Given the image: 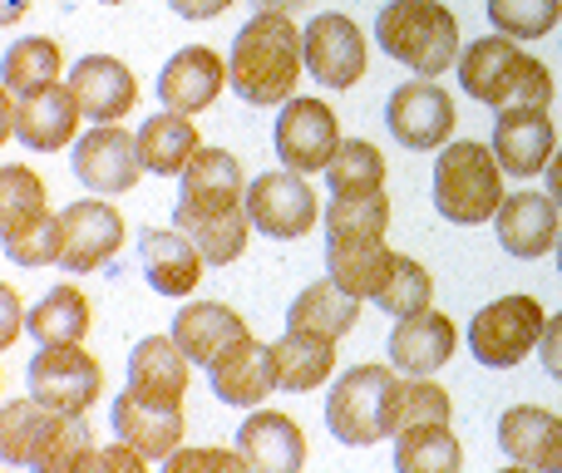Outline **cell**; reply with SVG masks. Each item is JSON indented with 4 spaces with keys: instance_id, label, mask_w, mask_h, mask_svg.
I'll use <instances>...</instances> for the list:
<instances>
[{
    "instance_id": "e0dca14e",
    "label": "cell",
    "mask_w": 562,
    "mask_h": 473,
    "mask_svg": "<svg viewBox=\"0 0 562 473\" xmlns=\"http://www.w3.org/2000/svg\"><path fill=\"white\" fill-rule=\"evenodd\" d=\"M207 375H213V395L223 399V405H243V409L262 405V399L281 385L272 346H262L252 330H247L237 346H227L223 356L207 365Z\"/></svg>"
},
{
    "instance_id": "f907efd6",
    "label": "cell",
    "mask_w": 562,
    "mask_h": 473,
    "mask_svg": "<svg viewBox=\"0 0 562 473\" xmlns=\"http://www.w3.org/2000/svg\"><path fill=\"white\" fill-rule=\"evenodd\" d=\"M5 340H15V296H10V291H5Z\"/></svg>"
},
{
    "instance_id": "74e56055",
    "label": "cell",
    "mask_w": 562,
    "mask_h": 473,
    "mask_svg": "<svg viewBox=\"0 0 562 473\" xmlns=\"http://www.w3.org/2000/svg\"><path fill=\"white\" fill-rule=\"evenodd\" d=\"M390 227V198L380 193H356V198H330L326 207V241H370L385 237Z\"/></svg>"
},
{
    "instance_id": "bcb514c9",
    "label": "cell",
    "mask_w": 562,
    "mask_h": 473,
    "mask_svg": "<svg viewBox=\"0 0 562 473\" xmlns=\"http://www.w3.org/2000/svg\"><path fill=\"white\" fill-rule=\"evenodd\" d=\"M538 356H543V370H548V375L562 380V311H558V316H548L543 340H538Z\"/></svg>"
},
{
    "instance_id": "44dd1931",
    "label": "cell",
    "mask_w": 562,
    "mask_h": 473,
    "mask_svg": "<svg viewBox=\"0 0 562 473\" xmlns=\"http://www.w3.org/2000/svg\"><path fill=\"white\" fill-rule=\"evenodd\" d=\"M69 89H75L85 119H94V124H114L138 104L134 69L114 55H85L69 69Z\"/></svg>"
},
{
    "instance_id": "5b68a950",
    "label": "cell",
    "mask_w": 562,
    "mask_h": 473,
    "mask_svg": "<svg viewBox=\"0 0 562 473\" xmlns=\"http://www.w3.org/2000/svg\"><path fill=\"white\" fill-rule=\"evenodd\" d=\"M504 168H498V154L488 144H474V138H459V144H445L435 158V207L445 223L459 227H479L488 217H498L504 207Z\"/></svg>"
},
{
    "instance_id": "db71d44e",
    "label": "cell",
    "mask_w": 562,
    "mask_h": 473,
    "mask_svg": "<svg viewBox=\"0 0 562 473\" xmlns=\"http://www.w3.org/2000/svg\"><path fill=\"white\" fill-rule=\"evenodd\" d=\"M104 5H124V0H104Z\"/></svg>"
},
{
    "instance_id": "e575fe53",
    "label": "cell",
    "mask_w": 562,
    "mask_h": 473,
    "mask_svg": "<svg viewBox=\"0 0 562 473\" xmlns=\"http://www.w3.org/2000/svg\"><path fill=\"white\" fill-rule=\"evenodd\" d=\"M464 449H459L449 425H419L395 435V469L400 473H459Z\"/></svg>"
},
{
    "instance_id": "3957f363",
    "label": "cell",
    "mask_w": 562,
    "mask_h": 473,
    "mask_svg": "<svg viewBox=\"0 0 562 473\" xmlns=\"http://www.w3.org/2000/svg\"><path fill=\"white\" fill-rule=\"evenodd\" d=\"M459 85L469 99L488 109H548L553 104V75L538 55H524L518 40L508 35H488L459 55Z\"/></svg>"
},
{
    "instance_id": "603a6c76",
    "label": "cell",
    "mask_w": 562,
    "mask_h": 473,
    "mask_svg": "<svg viewBox=\"0 0 562 473\" xmlns=\"http://www.w3.org/2000/svg\"><path fill=\"white\" fill-rule=\"evenodd\" d=\"M188 365L193 360L183 356V346L173 336H144L128 350V390H138L154 405H183Z\"/></svg>"
},
{
    "instance_id": "2e32d148",
    "label": "cell",
    "mask_w": 562,
    "mask_h": 473,
    "mask_svg": "<svg viewBox=\"0 0 562 473\" xmlns=\"http://www.w3.org/2000/svg\"><path fill=\"white\" fill-rule=\"evenodd\" d=\"M109 425H114L119 439L138 449L148 464H168L183 444V405H154L138 390H124L109 409Z\"/></svg>"
},
{
    "instance_id": "4316f807",
    "label": "cell",
    "mask_w": 562,
    "mask_h": 473,
    "mask_svg": "<svg viewBox=\"0 0 562 473\" xmlns=\"http://www.w3.org/2000/svg\"><path fill=\"white\" fill-rule=\"evenodd\" d=\"M243 336H247L243 316H237L233 306H217V301H198V306L173 316V340L183 346V356L193 360V365H213V360L223 356L227 346H237Z\"/></svg>"
},
{
    "instance_id": "f6af8a7d",
    "label": "cell",
    "mask_w": 562,
    "mask_h": 473,
    "mask_svg": "<svg viewBox=\"0 0 562 473\" xmlns=\"http://www.w3.org/2000/svg\"><path fill=\"white\" fill-rule=\"evenodd\" d=\"M148 459L138 454L128 439H119V444H109V449H89V459H85V469L79 473H89V469H99V473H144Z\"/></svg>"
},
{
    "instance_id": "cb8c5ba5",
    "label": "cell",
    "mask_w": 562,
    "mask_h": 473,
    "mask_svg": "<svg viewBox=\"0 0 562 473\" xmlns=\"http://www.w3.org/2000/svg\"><path fill=\"white\" fill-rule=\"evenodd\" d=\"M237 449L247 454V464L262 473H296L306 464V435L296 419H286L281 409H257L237 429Z\"/></svg>"
},
{
    "instance_id": "8992f818",
    "label": "cell",
    "mask_w": 562,
    "mask_h": 473,
    "mask_svg": "<svg viewBox=\"0 0 562 473\" xmlns=\"http://www.w3.org/2000/svg\"><path fill=\"white\" fill-rule=\"evenodd\" d=\"M395 405H400V375L395 365H356L330 385L326 395V425L340 444H380L395 435Z\"/></svg>"
},
{
    "instance_id": "484cf974",
    "label": "cell",
    "mask_w": 562,
    "mask_h": 473,
    "mask_svg": "<svg viewBox=\"0 0 562 473\" xmlns=\"http://www.w3.org/2000/svg\"><path fill=\"white\" fill-rule=\"evenodd\" d=\"M173 223H178V233L203 251L207 267H227V261H237L247 251V227H252V217H247V203L243 207H217V213L178 203Z\"/></svg>"
},
{
    "instance_id": "7a4b0ae2",
    "label": "cell",
    "mask_w": 562,
    "mask_h": 473,
    "mask_svg": "<svg viewBox=\"0 0 562 473\" xmlns=\"http://www.w3.org/2000/svg\"><path fill=\"white\" fill-rule=\"evenodd\" d=\"M89 425L85 415H65V409L30 399H10L0 409V454L15 469L40 473H79L89 459Z\"/></svg>"
},
{
    "instance_id": "816d5d0a",
    "label": "cell",
    "mask_w": 562,
    "mask_h": 473,
    "mask_svg": "<svg viewBox=\"0 0 562 473\" xmlns=\"http://www.w3.org/2000/svg\"><path fill=\"white\" fill-rule=\"evenodd\" d=\"M553 469H562V435H558V449H553Z\"/></svg>"
},
{
    "instance_id": "d4e9b609",
    "label": "cell",
    "mask_w": 562,
    "mask_h": 473,
    "mask_svg": "<svg viewBox=\"0 0 562 473\" xmlns=\"http://www.w3.org/2000/svg\"><path fill=\"white\" fill-rule=\"evenodd\" d=\"M138 261H144V277L158 296H188V291L203 281V251L183 233L144 227V233H138Z\"/></svg>"
},
{
    "instance_id": "d590c367",
    "label": "cell",
    "mask_w": 562,
    "mask_h": 473,
    "mask_svg": "<svg viewBox=\"0 0 562 473\" xmlns=\"http://www.w3.org/2000/svg\"><path fill=\"white\" fill-rule=\"evenodd\" d=\"M59 85V45L45 35H25L5 49V94L25 99Z\"/></svg>"
},
{
    "instance_id": "f546056e",
    "label": "cell",
    "mask_w": 562,
    "mask_h": 473,
    "mask_svg": "<svg viewBox=\"0 0 562 473\" xmlns=\"http://www.w3.org/2000/svg\"><path fill=\"white\" fill-rule=\"evenodd\" d=\"M356 320H360V296L340 286L336 277L306 286L286 311V330H311V336L326 340H340L346 330H356Z\"/></svg>"
},
{
    "instance_id": "ac0fdd59",
    "label": "cell",
    "mask_w": 562,
    "mask_h": 473,
    "mask_svg": "<svg viewBox=\"0 0 562 473\" xmlns=\"http://www.w3.org/2000/svg\"><path fill=\"white\" fill-rule=\"evenodd\" d=\"M227 85H233V69H227L213 49L188 45V49H178L164 65V75H158V99H164V109H173V114H203Z\"/></svg>"
},
{
    "instance_id": "7c38bea8",
    "label": "cell",
    "mask_w": 562,
    "mask_h": 473,
    "mask_svg": "<svg viewBox=\"0 0 562 473\" xmlns=\"http://www.w3.org/2000/svg\"><path fill=\"white\" fill-rule=\"evenodd\" d=\"M75 178L99 198H114V193H128L138 183L144 168V154H138V138L124 134L119 124H94L85 138L75 144Z\"/></svg>"
},
{
    "instance_id": "6da1fadb",
    "label": "cell",
    "mask_w": 562,
    "mask_h": 473,
    "mask_svg": "<svg viewBox=\"0 0 562 473\" xmlns=\"http://www.w3.org/2000/svg\"><path fill=\"white\" fill-rule=\"evenodd\" d=\"M233 89L257 109L296 99L301 69H306V35L286 10H257L233 40Z\"/></svg>"
},
{
    "instance_id": "4fadbf2b",
    "label": "cell",
    "mask_w": 562,
    "mask_h": 473,
    "mask_svg": "<svg viewBox=\"0 0 562 473\" xmlns=\"http://www.w3.org/2000/svg\"><path fill=\"white\" fill-rule=\"evenodd\" d=\"M301 35H306V69L316 85L350 89L366 79V35H360V25L350 15L326 10V15H316Z\"/></svg>"
},
{
    "instance_id": "c3c4849f",
    "label": "cell",
    "mask_w": 562,
    "mask_h": 473,
    "mask_svg": "<svg viewBox=\"0 0 562 473\" xmlns=\"http://www.w3.org/2000/svg\"><path fill=\"white\" fill-rule=\"evenodd\" d=\"M543 173H548V193H553V198H558V207H562V148H558L553 158H548Z\"/></svg>"
},
{
    "instance_id": "f1b7e54d",
    "label": "cell",
    "mask_w": 562,
    "mask_h": 473,
    "mask_svg": "<svg viewBox=\"0 0 562 473\" xmlns=\"http://www.w3.org/2000/svg\"><path fill=\"white\" fill-rule=\"evenodd\" d=\"M558 435H562V419L543 405H514L498 419V449L524 469H553Z\"/></svg>"
},
{
    "instance_id": "9a60e30c",
    "label": "cell",
    "mask_w": 562,
    "mask_h": 473,
    "mask_svg": "<svg viewBox=\"0 0 562 473\" xmlns=\"http://www.w3.org/2000/svg\"><path fill=\"white\" fill-rule=\"evenodd\" d=\"M59 267L65 271H94L104 261H114V251L124 247V217L114 203H99V198H79L59 213Z\"/></svg>"
},
{
    "instance_id": "ffe728a7",
    "label": "cell",
    "mask_w": 562,
    "mask_h": 473,
    "mask_svg": "<svg viewBox=\"0 0 562 473\" xmlns=\"http://www.w3.org/2000/svg\"><path fill=\"white\" fill-rule=\"evenodd\" d=\"M494 154L508 178H533L558 154V134L548 109H504L494 124Z\"/></svg>"
},
{
    "instance_id": "d6a6232c",
    "label": "cell",
    "mask_w": 562,
    "mask_h": 473,
    "mask_svg": "<svg viewBox=\"0 0 562 473\" xmlns=\"http://www.w3.org/2000/svg\"><path fill=\"white\" fill-rule=\"evenodd\" d=\"M272 356H277L281 390H296V395H306V390L326 385L330 370H336V340L311 336V330H286V336L272 346Z\"/></svg>"
},
{
    "instance_id": "1f68e13d",
    "label": "cell",
    "mask_w": 562,
    "mask_h": 473,
    "mask_svg": "<svg viewBox=\"0 0 562 473\" xmlns=\"http://www.w3.org/2000/svg\"><path fill=\"white\" fill-rule=\"evenodd\" d=\"M198 128H193V119L188 114H154V119H144L138 124V154H144V168L148 173H158V178H178L188 164H193V154H198Z\"/></svg>"
},
{
    "instance_id": "4dcf8cb0",
    "label": "cell",
    "mask_w": 562,
    "mask_h": 473,
    "mask_svg": "<svg viewBox=\"0 0 562 473\" xmlns=\"http://www.w3.org/2000/svg\"><path fill=\"white\" fill-rule=\"evenodd\" d=\"M395 267V247H385V237L370 241H326V271L346 291H356L360 301H375Z\"/></svg>"
},
{
    "instance_id": "f5cc1de1",
    "label": "cell",
    "mask_w": 562,
    "mask_h": 473,
    "mask_svg": "<svg viewBox=\"0 0 562 473\" xmlns=\"http://www.w3.org/2000/svg\"><path fill=\"white\" fill-rule=\"evenodd\" d=\"M558 271H562V233H558Z\"/></svg>"
},
{
    "instance_id": "7402d4cb",
    "label": "cell",
    "mask_w": 562,
    "mask_h": 473,
    "mask_svg": "<svg viewBox=\"0 0 562 473\" xmlns=\"http://www.w3.org/2000/svg\"><path fill=\"white\" fill-rule=\"evenodd\" d=\"M449 356H454V320L439 316L435 306L400 316L390 330V365L400 375H435Z\"/></svg>"
},
{
    "instance_id": "5bb4252c",
    "label": "cell",
    "mask_w": 562,
    "mask_h": 473,
    "mask_svg": "<svg viewBox=\"0 0 562 473\" xmlns=\"http://www.w3.org/2000/svg\"><path fill=\"white\" fill-rule=\"evenodd\" d=\"M5 119H10V134H15L25 148L55 154V148H65L69 138L79 134L85 109H79V99L69 85H49V89L25 94V99L5 94Z\"/></svg>"
},
{
    "instance_id": "277c9868",
    "label": "cell",
    "mask_w": 562,
    "mask_h": 473,
    "mask_svg": "<svg viewBox=\"0 0 562 473\" xmlns=\"http://www.w3.org/2000/svg\"><path fill=\"white\" fill-rule=\"evenodd\" d=\"M375 45L405 69L435 79L459 65V20L445 0H385L375 15Z\"/></svg>"
},
{
    "instance_id": "83f0119b",
    "label": "cell",
    "mask_w": 562,
    "mask_h": 473,
    "mask_svg": "<svg viewBox=\"0 0 562 473\" xmlns=\"http://www.w3.org/2000/svg\"><path fill=\"white\" fill-rule=\"evenodd\" d=\"M247 183H243V164H237L227 148H198L193 164L183 168V198L178 203L188 207H243Z\"/></svg>"
},
{
    "instance_id": "836d02e7",
    "label": "cell",
    "mask_w": 562,
    "mask_h": 473,
    "mask_svg": "<svg viewBox=\"0 0 562 473\" xmlns=\"http://www.w3.org/2000/svg\"><path fill=\"white\" fill-rule=\"evenodd\" d=\"M25 330L40 346H79L89 336V301L79 286H55L35 311H30Z\"/></svg>"
},
{
    "instance_id": "d6986e66",
    "label": "cell",
    "mask_w": 562,
    "mask_h": 473,
    "mask_svg": "<svg viewBox=\"0 0 562 473\" xmlns=\"http://www.w3.org/2000/svg\"><path fill=\"white\" fill-rule=\"evenodd\" d=\"M498 227V241H504L508 257L518 261H538L543 251L558 247V198L553 193H533V188H524V193H508L504 207H498L494 217Z\"/></svg>"
},
{
    "instance_id": "ee69618b",
    "label": "cell",
    "mask_w": 562,
    "mask_h": 473,
    "mask_svg": "<svg viewBox=\"0 0 562 473\" xmlns=\"http://www.w3.org/2000/svg\"><path fill=\"white\" fill-rule=\"evenodd\" d=\"M168 469H173V473H193V469H227V473H237V469H252V464H247L243 449H237V454H227V449H178V454L168 459Z\"/></svg>"
},
{
    "instance_id": "7bdbcfd3",
    "label": "cell",
    "mask_w": 562,
    "mask_h": 473,
    "mask_svg": "<svg viewBox=\"0 0 562 473\" xmlns=\"http://www.w3.org/2000/svg\"><path fill=\"white\" fill-rule=\"evenodd\" d=\"M59 247H65V233H59L55 213L5 233V257L15 261V267H49V261H59Z\"/></svg>"
},
{
    "instance_id": "9c48e42d",
    "label": "cell",
    "mask_w": 562,
    "mask_h": 473,
    "mask_svg": "<svg viewBox=\"0 0 562 473\" xmlns=\"http://www.w3.org/2000/svg\"><path fill=\"white\" fill-rule=\"evenodd\" d=\"M247 217L262 237H277V241H296L316 227L321 207H316V193L306 188V178L296 168H281V173H257L247 183Z\"/></svg>"
},
{
    "instance_id": "681fc988",
    "label": "cell",
    "mask_w": 562,
    "mask_h": 473,
    "mask_svg": "<svg viewBox=\"0 0 562 473\" xmlns=\"http://www.w3.org/2000/svg\"><path fill=\"white\" fill-rule=\"evenodd\" d=\"M257 10H291V5H306V0H252Z\"/></svg>"
},
{
    "instance_id": "52a82bcc",
    "label": "cell",
    "mask_w": 562,
    "mask_h": 473,
    "mask_svg": "<svg viewBox=\"0 0 562 473\" xmlns=\"http://www.w3.org/2000/svg\"><path fill=\"white\" fill-rule=\"evenodd\" d=\"M543 326H548V311L538 306V296H498L469 326V350L488 370H514L518 360H528L538 350Z\"/></svg>"
},
{
    "instance_id": "b9f144b4",
    "label": "cell",
    "mask_w": 562,
    "mask_h": 473,
    "mask_svg": "<svg viewBox=\"0 0 562 473\" xmlns=\"http://www.w3.org/2000/svg\"><path fill=\"white\" fill-rule=\"evenodd\" d=\"M449 390L435 385L429 375H409L400 380V405H395V435L405 429H419V425H449Z\"/></svg>"
},
{
    "instance_id": "30bf717a",
    "label": "cell",
    "mask_w": 562,
    "mask_h": 473,
    "mask_svg": "<svg viewBox=\"0 0 562 473\" xmlns=\"http://www.w3.org/2000/svg\"><path fill=\"white\" fill-rule=\"evenodd\" d=\"M385 124L405 148L429 154V148H445L449 138H454L459 114H454V99H449L435 79L419 75L385 99Z\"/></svg>"
},
{
    "instance_id": "8fae6325",
    "label": "cell",
    "mask_w": 562,
    "mask_h": 473,
    "mask_svg": "<svg viewBox=\"0 0 562 473\" xmlns=\"http://www.w3.org/2000/svg\"><path fill=\"white\" fill-rule=\"evenodd\" d=\"M340 148V119L321 99H286L277 119V158L296 173H326Z\"/></svg>"
},
{
    "instance_id": "ba28073f",
    "label": "cell",
    "mask_w": 562,
    "mask_h": 473,
    "mask_svg": "<svg viewBox=\"0 0 562 473\" xmlns=\"http://www.w3.org/2000/svg\"><path fill=\"white\" fill-rule=\"evenodd\" d=\"M25 390L49 409L85 415L104 395V365L79 346H40V356L25 370Z\"/></svg>"
},
{
    "instance_id": "f35d334b",
    "label": "cell",
    "mask_w": 562,
    "mask_h": 473,
    "mask_svg": "<svg viewBox=\"0 0 562 473\" xmlns=\"http://www.w3.org/2000/svg\"><path fill=\"white\" fill-rule=\"evenodd\" d=\"M45 213H49L45 183L20 164L0 168V237L15 233V227H25V223H35V217H45Z\"/></svg>"
},
{
    "instance_id": "8d00e7d4",
    "label": "cell",
    "mask_w": 562,
    "mask_h": 473,
    "mask_svg": "<svg viewBox=\"0 0 562 473\" xmlns=\"http://www.w3.org/2000/svg\"><path fill=\"white\" fill-rule=\"evenodd\" d=\"M330 198H356V193H380L385 188V154L366 138H340L336 158L326 168Z\"/></svg>"
},
{
    "instance_id": "60d3db41",
    "label": "cell",
    "mask_w": 562,
    "mask_h": 473,
    "mask_svg": "<svg viewBox=\"0 0 562 473\" xmlns=\"http://www.w3.org/2000/svg\"><path fill=\"white\" fill-rule=\"evenodd\" d=\"M488 20L508 40H543L548 30H558L562 0H488Z\"/></svg>"
},
{
    "instance_id": "7dc6e473",
    "label": "cell",
    "mask_w": 562,
    "mask_h": 473,
    "mask_svg": "<svg viewBox=\"0 0 562 473\" xmlns=\"http://www.w3.org/2000/svg\"><path fill=\"white\" fill-rule=\"evenodd\" d=\"M168 5H173L183 20H213V15H223L233 0H168Z\"/></svg>"
},
{
    "instance_id": "ab89813d",
    "label": "cell",
    "mask_w": 562,
    "mask_h": 473,
    "mask_svg": "<svg viewBox=\"0 0 562 473\" xmlns=\"http://www.w3.org/2000/svg\"><path fill=\"white\" fill-rule=\"evenodd\" d=\"M429 301H435V281H429V271L419 267L415 257L395 251V267H390V281L375 296V306L390 311V316H415V311H429Z\"/></svg>"
}]
</instances>
